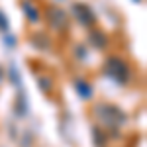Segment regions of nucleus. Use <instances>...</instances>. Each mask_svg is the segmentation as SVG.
Masks as SVG:
<instances>
[{
  "label": "nucleus",
  "mask_w": 147,
  "mask_h": 147,
  "mask_svg": "<svg viewBox=\"0 0 147 147\" xmlns=\"http://www.w3.org/2000/svg\"><path fill=\"white\" fill-rule=\"evenodd\" d=\"M136 2H139V0H136Z\"/></svg>",
  "instance_id": "8"
},
{
  "label": "nucleus",
  "mask_w": 147,
  "mask_h": 147,
  "mask_svg": "<svg viewBox=\"0 0 147 147\" xmlns=\"http://www.w3.org/2000/svg\"><path fill=\"white\" fill-rule=\"evenodd\" d=\"M75 88L79 90V94L82 98L92 96V86H88V82H84V80H77V82H75Z\"/></svg>",
  "instance_id": "5"
},
{
  "label": "nucleus",
  "mask_w": 147,
  "mask_h": 147,
  "mask_svg": "<svg viewBox=\"0 0 147 147\" xmlns=\"http://www.w3.org/2000/svg\"><path fill=\"white\" fill-rule=\"evenodd\" d=\"M24 10H26V14H28V18H30V20H32L34 24L37 22V20H39V14L35 12L34 4H30V2H26V4H24Z\"/></svg>",
  "instance_id": "6"
},
{
  "label": "nucleus",
  "mask_w": 147,
  "mask_h": 147,
  "mask_svg": "<svg viewBox=\"0 0 147 147\" xmlns=\"http://www.w3.org/2000/svg\"><path fill=\"white\" fill-rule=\"evenodd\" d=\"M90 43L96 47V49H104V47H106V43H108V37H106V34H104V32L94 30V32H90Z\"/></svg>",
  "instance_id": "4"
},
{
  "label": "nucleus",
  "mask_w": 147,
  "mask_h": 147,
  "mask_svg": "<svg viewBox=\"0 0 147 147\" xmlns=\"http://www.w3.org/2000/svg\"><path fill=\"white\" fill-rule=\"evenodd\" d=\"M73 12H75V16H77V20H79L82 26H94V14L92 10L86 6V4H73Z\"/></svg>",
  "instance_id": "3"
},
{
  "label": "nucleus",
  "mask_w": 147,
  "mask_h": 147,
  "mask_svg": "<svg viewBox=\"0 0 147 147\" xmlns=\"http://www.w3.org/2000/svg\"><path fill=\"white\" fill-rule=\"evenodd\" d=\"M104 67H106V75L112 80H116L118 84H127V80L131 77V69H129V65L125 63L122 57L110 55L106 59V65Z\"/></svg>",
  "instance_id": "1"
},
{
  "label": "nucleus",
  "mask_w": 147,
  "mask_h": 147,
  "mask_svg": "<svg viewBox=\"0 0 147 147\" xmlns=\"http://www.w3.org/2000/svg\"><path fill=\"white\" fill-rule=\"evenodd\" d=\"M39 86H41V90H51V80L49 79H39Z\"/></svg>",
  "instance_id": "7"
},
{
  "label": "nucleus",
  "mask_w": 147,
  "mask_h": 147,
  "mask_svg": "<svg viewBox=\"0 0 147 147\" xmlns=\"http://www.w3.org/2000/svg\"><path fill=\"white\" fill-rule=\"evenodd\" d=\"M45 16H47V20H49V26L55 28V30H65V28L69 26L67 14L61 10L59 6H55V4H51V6L45 10Z\"/></svg>",
  "instance_id": "2"
}]
</instances>
